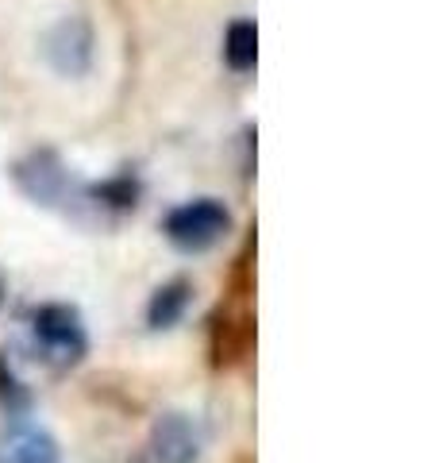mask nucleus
I'll return each instance as SVG.
<instances>
[{"mask_svg":"<svg viewBox=\"0 0 439 463\" xmlns=\"http://www.w3.org/2000/svg\"><path fill=\"white\" fill-rule=\"evenodd\" d=\"M32 336L39 344V352L47 359H54V364H78L85 355V347H89L81 317L70 306H58V301L39 306L32 313Z\"/></svg>","mask_w":439,"mask_h":463,"instance_id":"7ed1b4c3","label":"nucleus"},{"mask_svg":"<svg viewBox=\"0 0 439 463\" xmlns=\"http://www.w3.org/2000/svg\"><path fill=\"white\" fill-rule=\"evenodd\" d=\"M0 402H5V405H20L23 402L20 383L12 379V371H5V367H0Z\"/></svg>","mask_w":439,"mask_h":463,"instance_id":"1a4fd4ad","label":"nucleus"},{"mask_svg":"<svg viewBox=\"0 0 439 463\" xmlns=\"http://www.w3.org/2000/svg\"><path fill=\"white\" fill-rule=\"evenodd\" d=\"M0 463H62V452L51 432L16 425L0 437Z\"/></svg>","mask_w":439,"mask_h":463,"instance_id":"423d86ee","label":"nucleus"},{"mask_svg":"<svg viewBox=\"0 0 439 463\" xmlns=\"http://www.w3.org/2000/svg\"><path fill=\"white\" fill-rule=\"evenodd\" d=\"M224 58L231 70H239V74H247V70L255 66V24H231V32L224 39Z\"/></svg>","mask_w":439,"mask_h":463,"instance_id":"6e6552de","label":"nucleus"},{"mask_svg":"<svg viewBox=\"0 0 439 463\" xmlns=\"http://www.w3.org/2000/svg\"><path fill=\"white\" fill-rule=\"evenodd\" d=\"M185 306H189V282H166V286L154 289L146 317H151L154 328H170L185 313Z\"/></svg>","mask_w":439,"mask_h":463,"instance_id":"0eeeda50","label":"nucleus"},{"mask_svg":"<svg viewBox=\"0 0 439 463\" xmlns=\"http://www.w3.org/2000/svg\"><path fill=\"white\" fill-rule=\"evenodd\" d=\"M228 228H231V213L220 205L216 197H197L166 216V236H170V243H178L182 251L216 248Z\"/></svg>","mask_w":439,"mask_h":463,"instance_id":"f03ea898","label":"nucleus"},{"mask_svg":"<svg viewBox=\"0 0 439 463\" xmlns=\"http://www.w3.org/2000/svg\"><path fill=\"white\" fill-rule=\"evenodd\" d=\"M16 182L23 185L27 197L42 201V205H62V201L73 194L70 174L62 170L54 155H32L27 163L16 166Z\"/></svg>","mask_w":439,"mask_h":463,"instance_id":"20e7f679","label":"nucleus"},{"mask_svg":"<svg viewBox=\"0 0 439 463\" xmlns=\"http://www.w3.org/2000/svg\"><path fill=\"white\" fill-rule=\"evenodd\" d=\"M0 289H5V286H0Z\"/></svg>","mask_w":439,"mask_h":463,"instance_id":"9d476101","label":"nucleus"},{"mask_svg":"<svg viewBox=\"0 0 439 463\" xmlns=\"http://www.w3.org/2000/svg\"><path fill=\"white\" fill-rule=\"evenodd\" d=\"M42 58L58 78L81 81L97 66V27L89 16H62L42 35Z\"/></svg>","mask_w":439,"mask_h":463,"instance_id":"f257e3e1","label":"nucleus"},{"mask_svg":"<svg viewBox=\"0 0 439 463\" xmlns=\"http://www.w3.org/2000/svg\"><path fill=\"white\" fill-rule=\"evenodd\" d=\"M151 456L154 463H197L201 456L197 425L185 413H166L151 432Z\"/></svg>","mask_w":439,"mask_h":463,"instance_id":"39448f33","label":"nucleus"}]
</instances>
